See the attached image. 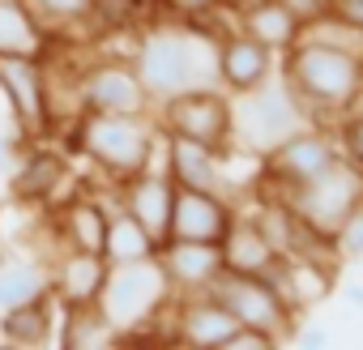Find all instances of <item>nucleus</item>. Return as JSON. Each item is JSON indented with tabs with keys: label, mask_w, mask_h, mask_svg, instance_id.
Instances as JSON below:
<instances>
[{
	"label": "nucleus",
	"mask_w": 363,
	"mask_h": 350,
	"mask_svg": "<svg viewBox=\"0 0 363 350\" xmlns=\"http://www.w3.org/2000/svg\"><path fill=\"white\" fill-rule=\"evenodd\" d=\"M269 346H278V337L265 333V329H252V324H240V329L223 341V350H269Z\"/></svg>",
	"instance_id": "obj_31"
},
{
	"label": "nucleus",
	"mask_w": 363,
	"mask_h": 350,
	"mask_svg": "<svg viewBox=\"0 0 363 350\" xmlns=\"http://www.w3.org/2000/svg\"><path fill=\"white\" fill-rule=\"evenodd\" d=\"M333 248L346 261H363V201L346 214V222L333 231Z\"/></svg>",
	"instance_id": "obj_29"
},
{
	"label": "nucleus",
	"mask_w": 363,
	"mask_h": 350,
	"mask_svg": "<svg viewBox=\"0 0 363 350\" xmlns=\"http://www.w3.org/2000/svg\"><path fill=\"white\" fill-rule=\"evenodd\" d=\"M218 43V39H206V35H193L189 26H158L141 39L137 56H133V69L150 94V103H162L179 90H193V86H206V47Z\"/></svg>",
	"instance_id": "obj_2"
},
{
	"label": "nucleus",
	"mask_w": 363,
	"mask_h": 350,
	"mask_svg": "<svg viewBox=\"0 0 363 350\" xmlns=\"http://www.w3.org/2000/svg\"><path fill=\"white\" fill-rule=\"evenodd\" d=\"M167 5H175L179 13H189V18H193V13H210V9H218L223 0H167Z\"/></svg>",
	"instance_id": "obj_36"
},
{
	"label": "nucleus",
	"mask_w": 363,
	"mask_h": 350,
	"mask_svg": "<svg viewBox=\"0 0 363 350\" xmlns=\"http://www.w3.org/2000/svg\"><path fill=\"white\" fill-rule=\"evenodd\" d=\"M342 158V145L320 132L316 124L291 132L286 141H278L274 149H265V197H286L295 184L312 180V175H320L325 166H333Z\"/></svg>",
	"instance_id": "obj_8"
},
{
	"label": "nucleus",
	"mask_w": 363,
	"mask_h": 350,
	"mask_svg": "<svg viewBox=\"0 0 363 350\" xmlns=\"http://www.w3.org/2000/svg\"><path fill=\"white\" fill-rule=\"evenodd\" d=\"M231 218H235V210H231V201H227L218 188H179V184H175L167 239H206V244H223Z\"/></svg>",
	"instance_id": "obj_12"
},
{
	"label": "nucleus",
	"mask_w": 363,
	"mask_h": 350,
	"mask_svg": "<svg viewBox=\"0 0 363 350\" xmlns=\"http://www.w3.org/2000/svg\"><path fill=\"white\" fill-rule=\"evenodd\" d=\"M171 295H175L171 290V278H167V269H162V261L154 252L145 261L111 265L107 269V282H103V295H99V307L116 324V337H120V333L145 329Z\"/></svg>",
	"instance_id": "obj_3"
},
{
	"label": "nucleus",
	"mask_w": 363,
	"mask_h": 350,
	"mask_svg": "<svg viewBox=\"0 0 363 350\" xmlns=\"http://www.w3.org/2000/svg\"><path fill=\"white\" fill-rule=\"evenodd\" d=\"M107 256L99 252H77V248H65L56 269L48 273L52 278V299H60L65 307H82V303H99L103 295V282H107Z\"/></svg>",
	"instance_id": "obj_17"
},
{
	"label": "nucleus",
	"mask_w": 363,
	"mask_h": 350,
	"mask_svg": "<svg viewBox=\"0 0 363 350\" xmlns=\"http://www.w3.org/2000/svg\"><path fill=\"white\" fill-rule=\"evenodd\" d=\"M282 201L295 210V218H299L303 227H312V231H320V235L333 239V231L346 222V214L363 201V166L342 154V158H337L333 166H325L320 175L295 184Z\"/></svg>",
	"instance_id": "obj_6"
},
{
	"label": "nucleus",
	"mask_w": 363,
	"mask_h": 350,
	"mask_svg": "<svg viewBox=\"0 0 363 350\" xmlns=\"http://www.w3.org/2000/svg\"><path fill=\"white\" fill-rule=\"evenodd\" d=\"M218 248H223V269H231V273H269L278 265V252L265 244V235L257 231L252 218H231Z\"/></svg>",
	"instance_id": "obj_22"
},
{
	"label": "nucleus",
	"mask_w": 363,
	"mask_h": 350,
	"mask_svg": "<svg viewBox=\"0 0 363 350\" xmlns=\"http://www.w3.org/2000/svg\"><path fill=\"white\" fill-rule=\"evenodd\" d=\"M65 180H69L65 154H56V149H30V154L22 158V166L13 171L9 188H13L18 201H35V205H39V201H48V197H56Z\"/></svg>",
	"instance_id": "obj_21"
},
{
	"label": "nucleus",
	"mask_w": 363,
	"mask_h": 350,
	"mask_svg": "<svg viewBox=\"0 0 363 350\" xmlns=\"http://www.w3.org/2000/svg\"><path fill=\"white\" fill-rule=\"evenodd\" d=\"M39 295H52V278L48 269L30 265V261H9L0 265V312L5 307H18L26 299H39Z\"/></svg>",
	"instance_id": "obj_28"
},
{
	"label": "nucleus",
	"mask_w": 363,
	"mask_h": 350,
	"mask_svg": "<svg viewBox=\"0 0 363 350\" xmlns=\"http://www.w3.org/2000/svg\"><path fill=\"white\" fill-rule=\"evenodd\" d=\"M282 5H286V9H291L299 22H303V26H308L312 18H320V13L329 9V0H282Z\"/></svg>",
	"instance_id": "obj_34"
},
{
	"label": "nucleus",
	"mask_w": 363,
	"mask_h": 350,
	"mask_svg": "<svg viewBox=\"0 0 363 350\" xmlns=\"http://www.w3.org/2000/svg\"><path fill=\"white\" fill-rule=\"evenodd\" d=\"M167 175L179 188H218L223 184V154L218 145L193 137H167Z\"/></svg>",
	"instance_id": "obj_19"
},
{
	"label": "nucleus",
	"mask_w": 363,
	"mask_h": 350,
	"mask_svg": "<svg viewBox=\"0 0 363 350\" xmlns=\"http://www.w3.org/2000/svg\"><path fill=\"white\" fill-rule=\"evenodd\" d=\"M26 5L48 22H82V18H90V0H26Z\"/></svg>",
	"instance_id": "obj_30"
},
{
	"label": "nucleus",
	"mask_w": 363,
	"mask_h": 350,
	"mask_svg": "<svg viewBox=\"0 0 363 350\" xmlns=\"http://www.w3.org/2000/svg\"><path fill=\"white\" fill-rule=\"evenodd\" d=\"M325 13L337 18L342 26H350V30L363 35V0H329V9H325Z\"/></svg>",
	"instance_id": "obj_33"
},
{
	"label": "nucleus",
	"mask_w": 363,
	"mask_h": 350,
	"mask_svg": "<svg viewBox=\"0 0 363 350\" xmlns=\"http://www.w3.org/2000/svg\"><path fill=\"white\" fill-rule=\"evenodd\" d=\"M154 128L150 115H86L77 120V149L99 162V171L128 180V175L145 171L154 158Z\"/></svg>",
	"instance_id": "obj_4"
},
{
	"label": "nucleus",
	"mask_w": 363,
	"mask_h": 350,
	"mask_svg": "<svg viewBox=\"0 0 363 350\" xmlns=\"http://www.w3.org/2000/svg\"><path fill=\"white\" fill-rule=\"evenodd\" d=\"M223 5H235L240 9V5H252V0H223Z\"/></svg>",
	"instance_id": "obj_39"
},
{
	"label": "nucleus",
	"mask_w": 363,
	"mask_h": 350,
	"mask_svg": "<svg viewBox=\"0 0 363 350\" xmlns=\"http://www.w3.org/2000/svg\"><path fill=\"white\" fill-rule=\"evenodd\" d=\"M265 278L278 286L291 312H308L312 303H320L333 290V265L316 256H278V265Z\"/></svg>",
	"instance_id": "obj_18"
},
{
	"label": "nucleus",
	"mask_w": 363,
	"mask_h": 350,
	"mask_svg": "<svg viewBox=\"0 0 363 350\" xmlns=\"http://www.w3.org/2000/svg\"><path fill=\"white\" fill-rule=\"evenodd\" d=\"M282 81L295 90L308 115L350 111L363 98V52L320 39H295V47H286Z\"/></svg>",
	"instance_id": "obj_1"
},
{
	"label": "nucleus",
	"mask_w": 363,
	"mask_h": 350,
	"mask_svg": "<svg viewBox=\"0 0 363 350\" xmlns=\"http://www.w3.org/2000/svg\"><path fill=\"white\" fill-rule=\"evenodd\" d=\"M158 261H162L175 295L210 290V282L223 273V248L206 244V239H162L158 244Z\"/></svg>",
	"instance_id": "obj_13"
},
{
	"label": "nucleus",
	"mask_w": 363,
	"mask_h": 350,
	"mask_svg": "<svg viewBox=\"0 0 363 350\" xmlns=\"http://www.w3.org/2000/svg\"><path fill=\"white\" fill-rule=\"evenodd\" d=\"M65 333L60 346L65 350H99V346H116V324L103 316L99 303H82V307H65Z\"/></svg>",
	"instance_id": "obj_27"
},
{
	"label": "nucleus",
	"mask_w": 363,
	"mask_h": 350,
	"mask_svg": "<svg viewBox=\"0 0 363 350\" xmlns=\"http://www.w3.org/2000/svg\"><path fill=\"white\" fill-rule=\"evenodd\" d=\"M240 329V320L227 312L223 299L210 290L179 295V316H175V341H184L193 350H223V341Z\"/></svg>",
	"instance_id": "obj_14"
},
{
	"label": "nucleus",
	"mask_w": 363,
	"mask_h": 350,
	"mask_svg": "<svg viewBox=\"0 0 363 350\" xmlns=\"http://www.w3.org/2000/svg\"><path fill=\"white\" fill-rule=\"evenodd\" d=\"M0 90H5L13 120L26 141H39L52 128V103H48V73L39 56L0 52Z\"/></svg>",
	"instance_id": "obj_11"
},
{
	"label": "nucleus",
	"mask_w": 363,
	"mask_h": 350,
	"mask_svg": "<svg viewBox=\"0 0 363 350\" xmlns=\"http://www.w3.org/2000/svg\"><path fill=\"white\" fill-rule=\"evenodd\" d=\"M48 26L26 0H0V52L18 56H43L48 52Z\"/></svg>",
	"instance_id": "obj_24"
},
{
	"label": "nucleus",
	"mask_w": 363,
	"mask_h": 350,
	"mask_svg": "<svg viewBox=\"0 0 363 350\" xmlns=\"http://www.w3.org/2000/svg\"><path fill=\"white\" fill-rule=\"evenodd\" d=\"M158 252V239L124 210H116L107 218V244H103V256L107 265H124V261H145Z\"/></svg>",
	"instance_id": "obj_26"
},
{
	"label": "nucleus",
	"mask_w": 363,
	"mask_h": 350,
	"mask_svg": "<svg viewBox=\"0 0 363 350\" xmlns=\"http://www.w3.org/2000/svg\"><path fill=\"white\" fill-rule=\"evenodd\" d=\"M308 124H312L308 107L295 98V90L286 81H274V77L248 94H240V103H231V141L240 137L257 154L274 149L278 141H286L291 132H299Z\"/></svg>",
	"instance_id": "obj_5"
},
{
	"label": "nucleus",
	"mask_w": 363,
	"mask_h": 350,
	"mask_svg": "<svg viewBox=\"0 0 363 350\" xmlns=\"http://www.w3.org/2000/svg\"><path fill=\"white\" fill-rule=\"evenodd\" d=\"M210 295L223 299L227 312H231L240 324L265 329V333H274L278 341L291 337L295 312L286 307V299L278 295V286H274L265 273H231V269H223V273L210 282Z\"/></svg>",
	"instance_id": "obj_7"
},
{
	"label": "nucleus",
	"mask_w": 363,
	"mask_h": 350,
	"mask_svg": "<svg viewBox=\"0 0 363 350\" xmlns=\"http://www.w3.org/2000/svg\"><path fill=\"white\" fill-rule=\"evenodd\" d=\"M77 103L86 115H145L150 94L133 69V60H94L82 69Z\"/></svg>",
	"instance_id": "obj_10"
},
{
	"label": "nucleus",
	"mask_w": 363,
	"mask_h": 350,
	"mask_svg": "<svg viewBox=\"0 0 363 350\" xmlns=\"http://www.w3.org/2000/svg\"><path fill=\"white\" fill-rule=\"evenodd\" d=\"M346 299H350V303H359V307H363V286H346Z\"/></svg>",
	"instance_id": "obj_38"
},
{
	"label": "nucleus",
	"mask_w": 363,
	"mask_h": 350,
	"mask_svg": "<svg viewBox=\"0 0 363 350\" xmlns=\"http://www.w3.org/2000/svg\"><path fill=\"white\" fill-rule=\"evenodd\" d=\"M0 337L13 346H48L52 341V295L5 307L0 312Z\"/></svg>",
	"instance_id": "obj_25"
},
{
	"label": "nucleus",
	"mask_w": 363,
	"mask_h": 350,
	"mask_svg": "<svg viewBox=\"0 0 363 350\" xmlns=\"http://www.w3.org/2000/svg\"><path fill=\"white\" fill-rule=\"evenodd\" d=\"M141 5H150V0H141Z\"/></svg>",
	"instance_id": "obj_40"
},
{
	"label": "nucleus",
	"mask_w": 363,
	"mask_h": 350,
	"mask_svg": "<svg viewBox=\"0 0 363 350\" xmlns=\"http://www.w3.org/2000/svg\"><path fill=\"white\" fill-rule=\"evenodd\" d=\"M158 124L167 137H193L218 149H231V98L210 90V86H193L179 90L171 98L158 103Z\"/></svg>",
	"instance_id": "obj_9"
},
{
	"label": "nucleus",
	"mask_w": 363,
	"mask_h": 350,
	"mask_svg": "<svg viewBox=\"0 0 363 350\" xmlns=\"http://www.w3.org/2000/svg\"><path fill=\"white\" fill-rule=\"evenodd\" d=\"M107 205H99L94 197H73L60 210V248H77V252H99L107 244Z\"/></svg>",
	"instance_id": "obj_23"
},
{
	"label": "nucleus",
	"mask_w": 363,
	"mask_h": 350,
	"mask_svg": "<svg viewBox=\"0 0 363 350\" xmlns=\"http://www.w3.org/2000/svg\"><path fill=\"white\" fill-rule=\"evenodd\" d=\"M337 137H342V154H346L350 162H359V166H363V111L346 115V120H342V128H337Z\"/></svg>",
	"instance_id": "obj_32"
},
{
	"label": "nucleus",
	"mask_w": 363,
	"mask_h": 350,
	"mask_svg": "<svg viewBox=\"0 0 363 350\" xmlns=\"http://www.w3.org/2000/svg\"><path fill=\"white\" fill-rule=\"evenodd\" d=\"M171 201H175V180L167 171H137L128 180H120V210L133 214L158 244L167 239V222H171Z\"/></svg>",
	"instance_id": "obj_15"
},
{
	"label": "nucleus",
	"mask_w": 363,
	"mask_h": 350,
	"mask_svg": "<svg viewBox=\"0 0 363 350\" xmlns=\"http://www.w3.org/2000/svg\"><path fill=\"white\" fill-rule=\"evenodd\" d=\"M240 30L252 35L257 43H265L269 52H286V47H295L303 22L282 0H252V5H240Z\"/></svg>",
	"instance_id": "obj_20"
},
{
	"label": "nucleus",
	"mask_w": 363,
	"mask_h": 350,
	"mask_svg": "<svg viewBox=\"0 0 363 350\" xmlns=\"http://www.w3.org/2000/svg\"><path fill=\"white\" fill-rule=\"evenodd\" d=\"M295 341H299V346H308V350H316V346H325V341H329V333H325L320 324H303V329L295 333Z\"/></svg>",
	"instance_id": "obj_35"
},
{
	"label": "nucleus",
	"mask_w": 363,
	"mask_h": 350,
	"mask_svg": "<svg viewBox=\"0 0 363 350\" xmlns=\"http://www.w3.org/2000/svg\"><path fill=\"white\" fill-rule=\"evenodd\" d=\"M9 162H13V141L0 132V175H5V166H9Z\"/></svg>",
	"instance_id": "obj_37"
},
{
	"label": "nucleus",
	"mask_w": 363,
	"mask_h": 350,
	"mask_svg": "<svg viewBox=\"0 0 363 350\" xmlns=\"http://www.w3.org/2000/svg\"><path fill=\"white\" fill-rule=\"evenodd\" d=\"M214 69H218V77L231 94H248V90H257L274 77V52L265 43H257L252 35L231 30V35L218 39Z\"/></svg>",
	"instance_id": "obj_16"
}]
</instances>
